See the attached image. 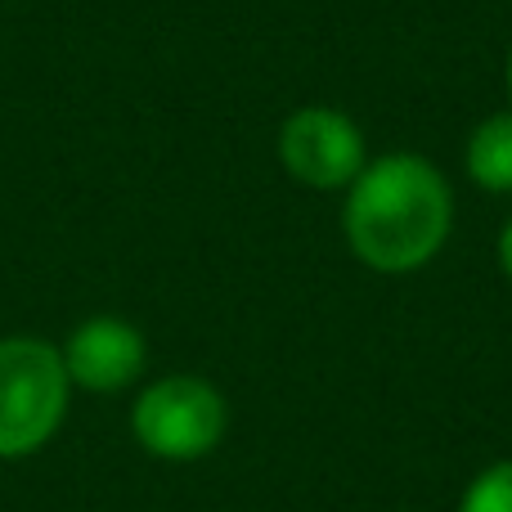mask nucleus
<instances>
[{
	"mask_svg": "<svg viewBox=\"0 0 512 512\" xmlns=\"http://www.w3.org/2000/svg\"><path fill=\"white\" fill-rule=\"evenodd\" d=\"M454 230V194L436 162L418 153H382L346 189L342 234L378 274L423 270Z\"/></svg>",
	"mask_w": 512,
	"mask_h": 512,
	"instance_id": "1",
	"label": "nucleus"
},
{
	"mask_svg": "<svg viewBox=\"0 0 512 512\" xmlns=\"http://www.w3.org/2000/svg\"><path fill=\"white\" fill-rule=\"evenodd\" d=\"M72 382L45 337H0V459H32L68 418Z\"/></svg>",
	"mask_w": 512,
	"mask_h": 512,
	"instance_id": "2",
	"label": "nucleus"
},
{
	"mask_svg": "<svg viewBox=\"0 0 512 512\" xmlns=\"http://www.w3.org/2000/svg\"><path fill=\"white\" fill-rule=\"evenodd\" d=\"M230 409L225 396L207 378L194 373H171L140 391L131 409V432L153 459L167 463H189L203 459L221 445Z\"/></svg>",
	"mask_w": 512,
	"mask_h": 512,
	"instance_id": "3",
	"label": "nucleus"
},
{
	"mask_svg": "<svg viewBox=\"0 0 512 512\" xmlns=\"http://www.w3.org/2000/svg\"><path fill=\"white\" fill-rule=\"evenodd\" d=\"M279 162L297 185L333 194V189L355 185V176L369 167V149H364L360 126H355L342 108L306 104L283 117Z\"/></svg>",
	"mask_w": 512,
	"mask_h": 512,
	"instance_id": "4",
	"label": "nucleus"
},
{
	"mask_svg": "<svg viewBox=\"0 0 512 512\" xmlns=\"http://www.w3.org/2000/svg\"><path fill=\"white\" fill-rule=\"evenodd\" d=\"M59 355H63V369H68L72 387L108 396V391H122L140 378L144 360H149V346H144L140 328L126 324V319L90 315L86 324H77L68 333Z\"/></svg>",
	"mask_w": 512,
	"mask_h": 512,
	"instance_id": "5",
	"label": "nucleus"
},
{
	"mask_svg": "<svg viewBox=\"0 0 512 512\" xmlns=\"http://www.w3.org/2000/svg\"><path fill=\"white\" fill-rule=\"evenodd\" d=\"M468 180L490 194H512V108L490 113L481 126H472L468 149H463Z\"/></svg>",
	"mask_w": 512,
	"mask_h": 512,
	"instance_id": "6",
	"label": "nucleus"
},
{
	"mask_svg": "<svg viewBox=\"0 0 512 512\" xmlns=\"http://www.w3.org/2000/svg\"><path fill=\"white\" fill-rule=\"evenodd\" d=\"M459 512H512V459L481 472L463 495Z\"/></svg>",
	"mask_w": 512,
	"mask_h": 512,
	"instance_id": "7",
	"label": "nucleus"
},
{
	"mask_svg": "<svg viewBox=\"0 0 512 512\" xmlns=\"http://www.w3.org/2000/svg\"><path fill=\"white\" fill-rule=\"evenodd\" d=\"M499 265H504V274L512 279V221L504 225V234H499Z\"/></svg>",
	"mask_w": 512,
	"mask_h": 512,
	"instance_id": "8",
	"label": "nucleus"
},
{
	"mask_svg": "<svg viewBox=\"0 0 512 512\" xmlns=\"http://www.w3.org/2000/svg\"><path fill=\"white\" fill-rule=\"evenodd\" d=\"M504 81H508V104H512V50H508V72H504Z\"/></svg>",
	"mask_w": 512,
	"mask_h": 512,
	"instance_id": "9",
	"label": "nucleus"
}]
</instances>
